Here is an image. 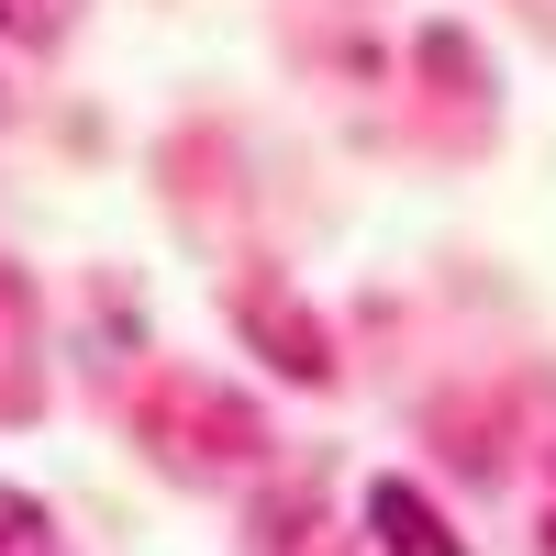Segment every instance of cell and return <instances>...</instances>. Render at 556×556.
<instances>
[{
    "label": "cell",
    "mask_w": 556,
    "mask_h": 556,
    "mask_svg": "<svg viewBox=\"0 0 556 556\" xmlns=\"http://www.w3.org/2000/svg\"><path fill=\"white\" fill-rule=\"evenodd\" d=\"M78 0H0V45H67Z\"/></svg>",
    "instance_id": "cell-6"
},
{
    "label": "cell",
    "mask_w": 556,
    "mask_h": 556,
    "mask_svg": "<svg viewBox=\"0 0 556 556\" xmlns=\"http://www.w3.org/2000/svg\"><path fill=\"white\" fill-rule=\"evenodd\" d=\"M134 434L156 445V468L201 479V490L267 468V424H256V401H245V390H212V379H146V390H134Z\"/></svg>",
    "instance_id": "cell-1"
},
{
    "label": "cell",
    "mask_w": 556,
    "mask_h": 556,
    "mask_svg": "<svg viewBox=\"0 0 556 556\" xmlns=\"http://www.w3.org/2000/svg\"><path fill=\"white\" fill-rule=\"evenodd\" d=\"M0 556H56V513L12 479H0Z\"/></svg>",
    "instance_id": "cell-5"
},
{
    "label": "cell",
    "mask_w": 556,
    "mask_h": 556,
    "mask_svg": "<svg viewBox=\"0 0 556 556\" xmlns=\"http://www.w3.org/2000/svg\"><path fill=\"white\" fill-rule=\"evenodd\" d=\"M0 412H34V301H23V278L0 267Z\"/></svg>",
    "instance_id": "cell-4"
},
{
    "label": "cell",
    "mask_w": 556,
    "mask_h": 556,
    "mask_svg": "<svg viewBox=\"0 0 556 556\" xmlns=\"http://www.w3.org/2000/svg\"><path fill=\"white\" fill-rule=\"evenodd\" d=\"M534 545L556 556V456H545V479H534Z\"/></svg>",
    "instance_id": "cell-7"
},
{
    "label": "cell",
    "mask_w": 556,
    "mask_h": 556,
    "mask_svg": "<svg viewBox=\"0 0 556 556\" xmlns=\"http://www.w3.org/2000/svg\"><path fill=\"white\" fill-rule=\"evenodd\" d=\"M235 323H245V334L278 356V379H301V390H334V334H323V323H312L290 290H278V278H267V290L245 278V290H235Z\"/></svg>",
    "instance_id": "cell-2"
},
{
    "label": "cell",
    "mask_w": 556,
    "mask_h": 556,
    "mask_svg": "<svg viewBox=\"0 0 556 556\" xmlns=\"http://www.w3.org/2000/svg\"><path fill=\"white\" fill-rule=\"evenodd\" d=\"M356 523H367V545H379V556H468V545L445 534V513H434L412 479H390V468L356 490Z\"/></svg>",
    "instance_id": "cell-3"
}]
</instances>
